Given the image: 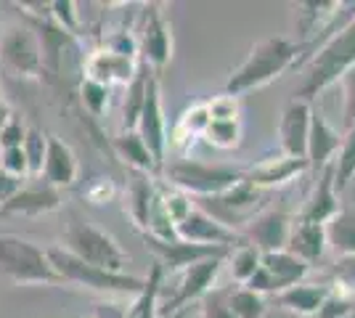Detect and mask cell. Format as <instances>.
<instances>
[{
  "instance_id": "obj_43",
  "label": "cell",
  "mask_w": 355,
  "mask_h": 318,
  "mask_svg": "<svg viewBox=\"0 0 355 318\" xmlns=\"http://www.w3.org/2000/svg\"><path fill=\"white\" fill-rule=\"evenodd\" d=\"M334 284L342 289H347L350 294H355V255L353 258H337L334 263Z\"/></svg>"
},
{
  "instance_id": "obj_32",
  "label": "cell",
  "mask_w": 355,
  "mask_h": 318,
  "mask_svg": "<svg viewBox=\"0 0 355 318\" xmlns=\"http://www.w3.org/2000/svg\"><path fill=\"white\" fill-rule=\"evenodd\" d=\"M228 308H231L234 318H266L268 313L266 297L247 287H231Z\"/></svg>"
},
{
  "instance_id": "obj_39",
  "label": "cell",
  "mask_w": 355,
  "mask_h": 318,
  "mask_svg": "<svg viewBox=\"0 0 355 318\" xmlns=\"http://www.w3.org/2000/svg\"><path fill=\"white\" fill-rule=\"evenodd\" d=\"M207 112H209V120H220V122L241 120V101H239L236 96L220 93V96H215V98L207 101Z\"/></svg>"
},
{
  "instance_id": "obj_46",
  "label": "cell",
  "mask_w": 355,
  "mask_h": 318,
  "mask_svg": "<svg viewBox=\"0 0 355 318\" xmlns=\"http://www.w3.org/2000/svg\"><path fill=\"white\" fill-rule=\"evenodd\" d=\"M93 318H125V308H119L117 303H98Z\"/></svg>"
},
{
  "instance_id": "obj_34",
  "label": "cell",
  "mask_w": 355,
  "mask_h": 318,
  "mask_svg": "<svg viewBox=\"0 0 355 318\" xmlns=\"http://www.w3.org/2000/svg\"><path fill=\"white\" fill-rule=\"evenodd\" d=\"M205 141L215 149H236L241 143V120L220 122V120H209L207 130H205Z\"/></svg>"
},
{
  "instance_id": "obj_5",
  "label": "cell",
  "mask_w": 355,
  "mask_h": 318,
  "mask_svg": "<svg viewBox=\"0 0 355 318\" xmlns=\"http://www.w3.org/2000/svg\"><path fill=\"white\" fill-rule=\"evenodd\" d=\"M162 173L170 186L186 191L189 197L215 199L244 181L247 170L234 165H209V162H199L191 157H178L175 162L164 165Z\"/></svg>"
},
{
  "instance_id": "obj_35",
  "label": "cell",
  "mask_w": 355,
  "mask_h": 318,
  "mask_svg": "<svg viewBox=\"0 0 355 318\" xmlns=\"http://www.w3.org/2000/svg\"><path fill=\"white\" fill-rule=\"evenodd\" d=\"M77 93H80V101H83V106H85V112H88L90 117H104L106 109H109V93H112V88L83 77Z\"/></svg>"
},
{
  "instance_id": "obj_37",
  "label": "cell",
  "mask_w": 355,
  "mask_h": 318,
  "mask_svg": "<svg viewBox=\"0 0 355 318\" xmlns=\"http://www.w3.org/2000/svg\"><path fill=\"white\" fill-rule=\"evenodd\" d=\"M48 16H51V21H53L59 30L67 32V35H72V37L80 35L77 3H72V0H53V3H48Z\"/></svg>"
},
{
  "instance_id": "obj_19",
  "label": "cell",
  "mask_w": 355,
  "mask_h": 318,
  "mask_svg": "<svg viewBox=\"0 0 355 318\" xmlns=\"http://www.w3.org/2000/svg\"><path fill=\"white\" fill-rule=\"evenodd\" d=\"M141 61L128 59V56H117L112 51H96L85 59V77L93 82H101L106 88L112 85H130L133 82L135 72H138Z\"/></svg>"
},
{
  "instance_id": "obj_48",
  "label": "cell",
  "mask_w": 355,
  "mask_h": 318,
  "mask_svg": "<svg viewBox=\"0 0 355 318\" xmlns=\"http://www.w3.org/2000/svg\"><path fill=\"white\" fill-rule=\"evenodd\" d=\"M345 318H355V308H353V310H350V313H347Z\"/></svg>"
},
{
  "instance_id": "obj_7",
  "label": "cell",
  "mask_w": 355,
  "mask_h": 318,
  "mask_svg": "<svg viewBox=\"0 0 355 318\" xmlns=\"http://www.w3.org/2000/svg\"><path fill=\"white\" fill-rule=\"evenodd\" d=\"M0 69L21 80L45 75L40 37L30 24H11L0 30Z\"/></svg>"
},
{
  "instance_id": "obj_41",
  "label": "cell",
  "mask_w": 355,
  "mask_h": 318,
  "mask_svg": "<svg viewBox=\"0 0 355 318\" xmlns=\"http://www.w3.org/2000/svg\"><path fill=\"white\" fill-rule=\"evenodd\" d=\"M0 170L8 173L11 178H19V181H24V178L30 175L27 157L21 152V146H19V149H6V152H0Z\"/></svg>"
},
{
  "instance_id": "obj_4",
  "label": "cell",
  "mask_w": 355,
  "mask_h": 318,
  "mask_svg": "<svg viewBox=\"0 0 355 318\" xmlns=\"http://www.w3.org/2000/svg\"><path fill=\"white\" fill-rule=\"evenodd\" d=\"M61 247L77 260L106 268V271L128 273V265H130V255L122 249V244L112 233H106L104 228L93 226L88 218H83L77 210L69 212V223L64 228Z\"/></svg>"
},
{
  "instance_id": "obj_21",
  "label": "cell",
  "mask_w": 355,
  "mask_h": 318,
  "mask_svg": "<svg viewBox=\"0 0 355 318\" xmlns=\"http://www.w3.org/2000/svg\"><path fill=\"white\" fill-rule=\"evenodd\" d=\"M326 226L321 223H305V220H297L289 233V244H286V252L297 255L300 260H305L308 265L321 263L326 255Z\"/></svg>"
},
{
  "instance_id": "obj_22",
  "label": "cell",
  "mask_w": 355,
  "mask_h": 318,
  "mask_svg": "<svg viewBox=\"0 0 355 318\" xmlns=\"http://www.w3.org/2000/svg\"><path fill=\"white\" fill-rule=\"evenodd\" d=\"M263 268L270 276V284H273V294H279L284 289L295 287L300 281H305V276L311 273V265L305 260H300L292 252H268L263 255Z\"/></svg>"
},
{
  "instance_id": "obj_26",
  "label": "cell",
  "mask_w": 355,
  "mask_h": 318,
  "mask_svg": "<svg viewBox=\"0 0 355 318\" xmlns=\"http://www.w3.org/2000/svg\"><path fill=\"white\" fill-rule=\"evenodd\" d=\"M154 199H157V183L151 181V175L133 173L130 183H128V215H130V220H133L141 233L148 226V215H151Z\"/></svg>"
},
{
  "instance_id": "obj_42",
  "label": "cell",
  "mask_w": 355,
  "mask_h": 318,
  "mask_svg": "<svg viewBox=\"0 0 355 318\" xmlns=\"http://www.w3.org/2000/svg\"><path fill=\"white\" fill-rule=\"evenodd\" d=\"M24 136H27V127L21 125L19 117H11L8 125L0 130V152H6V149H19V146L24 143Z\"/></svg>"
},
{
  "instance_id": "obj_27",
  "label": "cell",
  "mask_w": 355,
  "mask_h": 318,
  "mask_svg": "<svg viewBox=\"0 0 355 318\" xmlns=\"http://www.w3.org/2000/svg\"><path fill=\"white\" fill-rule=\"evenodd\" d=\"M326 247L334 258L355 255V207H340V212L326 223Z\"/></svg>"
},
{
  "instance_id": "obj_25",
  "label": "cell",
  "mask_w": 355,
  "mask_h": 318,
  "mask_svg": "<svg viewBox=\"0 0 355 318\" xmlns=\"http://www.w3.org/2000/svg\"><path fill=\"white\" fill-rule=\"evenodd\" d=\"M112 149L133 173H144V175H159L162 173L159 165H157V159L148 152V146L144 143V138L138 136L135 130H122L112 141Z\"/></svg>"
},
{
  "instance_id": "obj_17",
  "label": "cell",
  "mask_w": 355,
  "mask_h": 318,
  "mask_svg": "<svg viewBox=\"0 0 355 318\" xmlns=\"http://www.w3.org/2000/svg\"><path fill=\"white\" fill-rule=\"evenodd\" d=\"M342 143V133L326 120V114L321 109L313 106L311 114V133H308V170L313 173V178L334 162V157L340 152Z\"/></svg>"
},
{
  "instance_id": "obj_36",
  "label": "cell",
  "mask_w": 355,
  "mask_h": 318,
  "mask_svg": "<svg viewBox=\"0 0 355 318\" xmlns=\"http://www.w3.org/2000/svg\"><path fill=\"white\" fill-rule=\"evenodd\" d=\"M355 308V294H350L347 289L331 284L329 294H326L324 305L318 308L315 318H345Z\"/></svg>"
},
{
  "instance_id": "obj_31",
  "label": "cell",
  "mask_w": 355,
  "mask_h": 318,
  "mask_svg": "<svg viewBox=\"0 0 355 318\" xmlns=\"http://www.w3.org/2000/svg\"><path fill=\"white\" fill-rule=\"evenodd\" d=\"M331 165H334V186H337V194H342V191L355 181V125L350 130L342 133L340 152H337Z\"/></svg>"
},
{
  "instance_id": "obj_10",
  "label": "cell",
  "mask_w": 355,
  "mask_h": 318,
  "mask_svg": "<svg viewBox=\"0 0 355 318\" xmlns=\"http://www.w3.org/2000/svg\"><path fill=\"white\" fill-rule=\"evenodd\" d=\"M175 236L189 244H199V247H218V249H236L244 247L247 239L241 236V231L228 228L220 218H215L212 212L193 207L180 223L175 226Z\"/></svg>"
},
{
  "instance_id": "obj_33",
  "label": "cell",
  "mask_w": 355,
  "mask_h": 318,
  "mask_svg": "<svg viewBox=\"0 0 355 318\" xmlns=\"http://www.w3.org/2000/svg\"><path fill=\"white\" fill-rule=\"evenodd\" d=\"M21 152L27 157V167H30L32 178H40L45 162V152H48V133L40 127H27V136L21 143Z\"/></svg>"
},
{
  "instance_id": "obj_49",
  "label": "cell",
  "mask_w": 355,
  "mask_h": 318,
  "mask_svg": "<svg viewBox=\"0 0 355 318\" xmlns=\"http://www.w3.org/2000/svg\"><path fill=\"white\" fill-rule=\"evenodd\" d=\"M308 318H315V316H308Z\"/></svg>"
},
{
  "instance_id": "obj_13",
  "label": "cell",
  "mask_w": 355,
  "mask_h": 318,
  "mask_svg": "<svg viewBox=\"0 0 355 318\" xmlns=\"http://www.w3.org/2000/svg\"><path fill=\"white\" fill-rule=\"evenodd\" d=\"M61 204H64V194L40 178L35 183H21V188L14 197L6 204H0V215L3 218H37V215L61 210Z\"/></svg>"
},
{
  "instance_id": "obj_9",
  "label": "cell",
  "mask_w": 355,
  "mask_h": 318,
  "mask_svg": "<svg viewBox=\"0 0 355 318\" xmlns=\"http://www.w3.org/2000/svg\"><path fill=\"white\" fill-rule=\"evenodd\" d=\"M138 40V59L151 72H162L173 59V24L164 16L159 3H151L144 11V24L135 35Z\"/></svg>"
},
{
  "instance_id": "obj_2",
  "label": "cell",
  "mask_w": 355,
  "mask_h": 318,
  "mask_svg": "<svg viewBox=\"0 0 355 318\" xmlns=\"http://www.w3.org/2000/svg\"><path fill=\"white\" fill-rule=\"evenodd\" d=\"M350 69H355V19L347 27H342L337 35H331L324 46L313 53V59L305 67L302 82L295 88V98L311 104L326 88L340 82Z\"/></svg>"
},
{
  "instance_id": "obj_45",
  "label": "cell",
  "mask_w": 355,
  "mask_h": 318,
  "mask_svg": "<svg viewBox=\"0 0 355 318\" xmlns=\"http://www.w3.org/2000/svg\"><path fill=\"white\" fill-rule=\"evenodd\" d=\"M21 183H24V181H19V178H11L8 173H3V170H0V204H6L8 199L14 197L16 191L21 188Z\"/></svg>"
},
{
  "instance_id": "obj_30",
  "label": "cell",
  "mask_w": 355,
  "mask_h": 318,
  "mask_svg": "<svg viewBox=\"0 0 355 318\" xmlns=\"http://www.w3.org/2000/svg\"><path fill=\"white\" fill-rule=\"evenodd\" d=\"M225 265L231 268V279L236 281V287H244L257 273V268L263 265V252L257 247H252V244H244V247H236V249L228 252Z\"/></svg>"
},
{
  "instance_id": "obj_11",
  "label": "cell",
  "mask_w": 355,
  "mask_h": 318,
  "mask_svg": "<svg viewBox=\"0 0 355 318\" xmlns=\"http://www.w3.org/2000/svg\"><path fill=\"white\" fill-rule=\"evenodd\" d=\"M135 133L144 138L151 157L157 159L159 170L167 165V120H164V106H162V88H159V75L148 72L146 98H144V109L138 114V125Z\"/></svg>"
},
{
  "instance_id": "obj_1",
  "label": "cell",
  "mask_w": 355,
  "mask_h": 318,
  "mask_svg": "<svg viewBox=\"0 0 355 318\" xmlns=\"http://www.w3.org/2000/svg\"><path fill=\"white\" fill-rule=\"evenodd\" d=\"M305 48L289 37H263L250 48L244 61L231 72L225 91L228 96H244L257 88H266L273 80L286 75L289 69H300Z\"/></svg>"
},
{
  "instance_id": "obj_47",
  "label": "cell",
  "mask_w": 355,
  "mask_h": 318,
  "mask_svg": "<svg viewBox=\"0 0 355 318\" xmlns=\"http://www.w3.org/2000/svg\"><path fill=\"white\" fill-rule=\"evenodd\" d=\"M11 117H14V112H11V106H8V104H6V101H3V98H0V130H3L6 125H8V120H11Z\"/></svg>"
},
{
  "instance_id": "obj_28",
  "label": "cell",
  "mask_w": 355,
  "mask_h": 318,
  "mask_svg": "<svg viewBox=\"0 0 355 318\" xmlns=\"http://www.w3.org/2000/svg\"><path fill=\"white\" fill-rule=\"evenodd\" d=\"M164 268L159 263L151 265L144 289L133 297V303L125 308V318H157L159 316V297H162Z\"/></svg>"
},
{
  "instance_id": "obj_44",
  "label": "cell",
  "mask_w": 355,
  "mask_h": 318,
  "mask_svg": "<svg viewBox=\"0 0 355 318\" xmlns=\"http://www.w3.org/2000/svg\"><path fill=\"white\" fill-rule=\"evenodd\" d=\"M114 194H117L114 191V183L109 181V178H96L85 188V199H88L90 204H106V202L114 199Z\"/></svg>"
},
{
  "instance_id": "obj_38",
  "label": "cell",
  "mask_w": 355,
  "mask_h": 318,
  "mask_svg": "<svg viewBox=\"0 0 355 318\" xmlns=\"http://www.w3.org/2000/svg\"><path fill=\"white\" fill-rule=\"evenodd\" d=\"M228 294H231V287H215L212 292H207L202 297V318H234L231 308H228Z\"/></svg>"
},
{
  "instance_id": "obj_40",
  "label": "cell",
  "mask_w": 355,
  "mask_h": 318,
  "mask_svg": "<svg viewBox=\"0 0 355 318\" xmlns=\"http://www.w3.org/2000/svg\"><path fill=\"white\" fill-rule=\"evenodd\" d=\"M342 85V133L355 125V69L340 80Z\"/></svg>"
},
{
  "instance_id": "obj_23",
  "label": "cell",
  "mask_w": 355,
  "mask_h": 318,
  "mask_svg": "<svg viewBox=\"0 0 355 318\" xmlns=\"http://www.w3.org/2000/svg\"><path fill=\"white\" fill-rule=\"evenodd\" d=\"M331 284H311V281H300L295 287L284 289L276 294V303L282 305L284 310L295 313L297 318L315 316L318 308L324 305L326 294H329Z\"/></svg>"
},
{
  "instance_id": "obj_18",
  "label": "cell",
  "mask_w": 355,
  "mask_h": 318,
  "mask_svg": "<svg viewBox=\"0 0 355 318\" xmlns=\"http://www.w3.org/2000/svg\"><path fill=\"white\" fill-rule=\"evenodd\" d=\"M40 178H43L48 186L59 188V191L74 186L77 178H80L77 154H74L72 146H69L67 141H61L59 136H51V133H48V152H45V162H43Z\"/></svg>"
},
{
  "instance_id": "obj_16",
  "label": "cell",
  "mask_w": 355,
  "mask_h": 318,
  "mask_svg": "<svg viewBox=\"0 0 355 318\" xmlns=\"http://www.w3.org/2000/svg\"><path fill=\"white\" fill-rule=\"evenodd\" d=\"M340 194H337V186H334V165L324 167L315 181L308 199L302 202V207L297 212V220H305V223H321L326 226L337 212H340Z\"/></svg>"
},
{
  "instance_id": "obj_3",
  "label": "cell",
  "mask_w": 355,
  "mask_h": 318,
  "mask_svg": "<svg viewBox=\"0 0 355 318\" xmlns=\"http://www.w3.org/2000/svg\"><path fill=\"white\" fill-rule=\"evenodd\" d=\"M45 249H48V260H51L53 271L61 279V287H80L90 289V292H101V294L135 297L146 284V279L133 276V273H117L98 268V265H88L69 255L64 247H45Z\"/></svg>"
},
{
  "instance_id": "obj_29",
  "label": "cell",
  "mask_w": 355,
  "mask_h": 318,
  "mask_svg": "<svg viewBox=\"0 0 355 318\" xmlns=\"http://www.w3.org/2000/svg\"><path fill=\"white\" fill-rule=\"evenodd\" d=\"M148 69L146 64L138 67L133 82L128 85V96H125V109H122V130H135L138 125V114L144 109V98H146V85H148Z\"/></svg>"
},
{
  "instance_id": "obj_15",
  "label": "cell",
  "mask_w": 355,
  "mask_h": 318,
  "mask_svg": "<svg viewBox=\"0 0 355 318\" xmlns=\"http://www.w3.org/2000/svg\"><path fill=\"white\" fill-rule=\"evenodd\" d=\"M144 242L154 252L157 263L164 271H186L189 265L199 263L205 258H215V255H228L231 249H218V247H199V244H189L183 239H157V236H146Z\"/></svg>"
},
{
  "instance_id": "obj_12",
  "label": "cell",
  "mask_w": 355,
  "mask_h": 318,
  "mask_svg": "<svg viewBox=\"0 0 355 318\" xmlns=\"http://www.w3.org/2000/svg\"><path fill=\"white\" fill-rule=\"evenodd\" d=\"M292 226H295V215H289L286 210H263L252 220H247V226L241 228V236L247 239V244L257 247L263 255L282 252L289 244Z\"/></svg>"
},
{
  "instance_id": "obj_8",
  "label": "cell",
  "mask_w": 355,
  "mask_h": 318,
  "mask_svg": "<svg viewBox=\"0 0 355 318\" xmlns=\"http://www.w3.org/2000/svg\"><path fill=\"white\" fill-rule=\"evenodd\" d=\"M225 258L228 255L205 258L199 260V263H193V265H189L186 271H180L175 292L164 303H159V316L173 318L178 313H183L191 303H202V297L215 289V281H218L223 265H225Z\"/></svg>"
},
{
  "instance_id": "obj_24",
  "label": "cell",
  "mask_w": 355,
  "mask_h": 318,
  "mask_svg": "<svg viewBox=\"0 0 355 318\" xmlns=\"http://www.w3.org/2000/svg\"><path fill=\"white\" fill-rule=\"evenodd\" d=\"M209 125V112L207 101L205 104H191L173 125V130L167 133V146L178 154H186V149L191 146L193 138H202Z\"/></svg>"
},
{
  "instance_id": "obj_20",
  "label": "cell",
  "mask_w": 355,
  "mask_h": 318,
  "mask_svg": "<svg viewBox=\"0 0 355 318\" xmlns=\"http://www.w3.org/2000/svg\"><path fill=\"white\" fill-rule=\"evenodd\" d=\"M308 170V162L305 159H292V157H279V159H263L257 167H252L244 173V181L254 186L257 191H270V188H279V186H286L292 183L297 175H302Z\"/></svg>"
},
{
  "instance_id": "obj_14",
  "label": "cell",
  "mask_w": 355,
  "mask_h": 318,
  "mask_svg": "<svg viewBox=\"0 0 355 318\" xmlns=\"http://www.w3.org/2000/svg\"><path fill=\"white\" fill-rule=\"evenodd\" d=\"M311 114L313 104L292 98L282 109L279 120V146L284 157L292 159H305L308 157V133H311ZM308 162V159H305Z\"/></svg>"
},
{
  "instance_id": "obj_6",
  "label": "cell",
  "mask_w": 355,
  "mask_h": 318,
  "mask_svg": "<svg viewBox=\"0 0 355 318\" xmlns=\"http://www.w3.org/2000/svg\"><path fill=\"white\" fill-rule=\"evenodd\" d=\"M0 273L14 284L61 287V279L48 260V249L19 233H0Z\"/></svg>"
}]
</instances>
